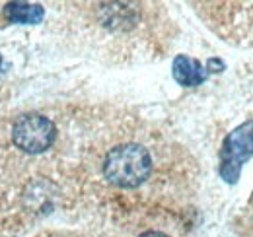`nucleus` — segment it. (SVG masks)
<instances>
[{
  "instance_id": "20e7f679",
  "label": "nucleus",
  "mask_w": 253,
  "mask_h": 237,
  "mask_svg": "<svg viewBox=\"0 0 253 237\" xmlns=\"http://www.w3.org/2000/svg\"><path fill=\"white\" fill-rule=\"evenodd\" d=\"M207 76H209V72L199 60L185 57V55H179L173 60V78L185 88L201 86L207 80Z\"/></svg>"
},
{
  "instance_id": "0eeeda50",
  "label": "nucleus",
  "mask_w": 253,
  "mask_h": 237,
  "mask_svg": "<svg viewBox=\"0 0 253 237\" xmlns=\"http://www.w3.org/2000/svg\"><path fill=\"white\" fill-rule=\"evenodd\" d=\"M138 237H168V236H164V234H160V232H146V234H142V236H138Z\"/></svg>"
},
{
  "instance_id": "423d86ee",
  "label": "nucleus",
  "mask_w": 253,
  "mask_h": 237,
  "mask_svg": "<svg viewBox=\"0 0 253 237\" xmlns=\"http://www.w3.org/2000/svg\"><path fill=\"white\" fill-rule=\"evenodd\" d=\"M207 68H209L207 72H212V68H218V72H220V70H224V62L220 59H211L209 64H207Z\"/></svg>"
},
{
  "instance_id": "f03ea898",
  "label": "nucleus",
  "mask_w": 253,
  "mask_h": 237,
  "mask_svg": "<svg viewBox=\"0 0 253 237\" xmlns=\"http://www.w3.org/2000/svg\"><path fill=\"white\" fill-rule=\"evenodd\" d=\"M253 156V120H246L230 132L222 144L220 175L228 183H236L244 163Z\"/></svg>"
},
{
  "instance_id": "6e6552de",
  "label": "nucleus",
  "mask_w": 253,
  "mask_h": 237,
  "mask_svg": "<svg viewBox=\"0 0 253 237\" xmlns=\"http://www.w3.org/2000/svg\"><path fill=\"white\" fill-rule=\"evenodd\" d=\"M0 68H2V57H0Z\"/></svg>"
},
{
  "instance_id": "7ed1b4c3",
  "label": "nucleus",
  "mask_w": 253,
  "mask_h": 237,
  "mask_svg": "<svg viewBox=\"0 0 253 237\" xmlns=\"http://www.w3.org/2000/svg\"><path fill=\"white\" fill-rule=\"evenodd\" d=\"M55 124L47 117L37 113L20 117L12 126V138L16 146L28 154H39L51 148V144L55 142Z\"/></svg>"
},
{
  "instance_id": "39448f33",
  "label": "nucleus",
  "mask_w": 253,
  "mask_h": 237,
  "mask_svg": "<svg viewBox=\"0 0 253 237\" xmlns=\"http://www.w3.org/2000/svg\"><path fill=\"white\" fill-rule=\"evenodd\" d=\"M43 16H45V10L39 4H28V2L6 4V18L12 24H39Z\"/></svg>"
},
{
  "instance_id": "f257e3e1",
  "label": "nucleus",
  "mask_w": 253,
  "mask_h": 237,
  "mask_svg": "<svg viewBox=\"0 0 253 237\" xmlns=\"http://www.w3.org/2000/svg\"><path fill=\"white\" fill-rule=\"evenodd\" d=\"M152 171V158L140 144H121L109 150L103 161V175L109 183L132 189L142 185Z\"/></svg>"
}]
</instances>
